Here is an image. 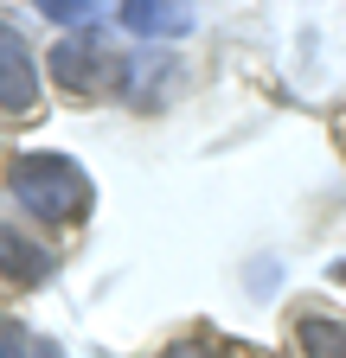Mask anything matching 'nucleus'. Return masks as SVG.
I'll list each match as a JSON object with an SVG mask.
<instances>
[{
    "label": "nucleus",
    "mask_w": 346,
    "mask_h": 358,
    "mask_svg": "<svg viewBox=\"0 0 346 358\" xmlns=\"http://www.w3.org/2000/svg\"><path fill=\"white\" fill-rule=\"evenodd\" d=\"M7 186H13V199L32 217H46V224H77L83 211H90V199H97L90 173H83L71 154H20L13 173H7Z\"/></svg>",
    "instance_id": "f257e3e1"
},
{
    "label": "nucleus",
    "mask_w": 346,
    "mask_h": 358,
    "mask_svg": "<svg viewBox=\"0 0 346 358\" xmlns=\"http://www.w3.org/2000/svg\"><path fill=\"white\" fill-rule=\"evenodd\" d=\"M116 71V52L103 45V32H71L64 45H52V83L71 96H90L103 90V77Z\"/></svg>",
    "instance_id": "f03ea898"
},
{
    "label": "nucleus",
    "mask_w": 346,
    "mask_h": 358,
    "mask_svg": "<svg viewBox=\"0 0 346 358\" xmlns=\"http://www.w3.org/2000/svg\"><path fill=\"white\" fill-rule=\"evenodd\" d=\"M39 109V64L20 26L0 20V115H32Z\"/></svg>",
    "instance_id": "7ed1b4c3"
},
{
    "label": "nucleus",
    "mask_w": 346,
    "mask_h": 358,
    "mask_svg": "<svg viewBox=\"0 0 346 358\" xmlns=\"http://www.w3.org/2000/svg\"><path fill=\"white\" fill-rule=\"evenodd\" d=\"M122 26L141 32V38H186L193 32V7H180V0H128Z\"/></svg>",
    "instance_id": "20e7f679"
},
{
    "label": "nucleus",
    "mask_w": 346,
    "mask_h": 358,
    "mask_svg": "<svg viewBox=\"0 0 346 358\" xmlns=\"http://www.w3.org/2000/svg\"><path fill=\"white\" fill-rule=\"evenodd\" d=\"M0 275L20 282V288H39L52 275V256L39 250L32 237H20V231H0Z\"/></svg>",
    "instance_id": "39448f33"
},
{
    "label": "nucleus",
    "mask_w": 346,
    "mask_h": 358,
    "mask_svg": "<svg viewBox=\"0 0 346 358\" xmlns=\"http://www.w3.org/2000/svg\"><path fill=\"white\" fill-rule=\"evenodd\" d=\"M301 352H308V358H346V320L301 313Z\"/></svg>",
    "instance_id": "423d86ee"
},
{
    "label": "nucleus",
    "mask_w": 346,
    "mask_h": 358,
    "mask_svg": "<svg viewBox=\"0 0 346 358\" xmlns=\"http://www.w3.org/2000/svg\"><path fill=\"white\" fill-rule=\"evenodd\" d=\"M39 13H46V20H64V26H83V20H90V0H46Z\"/></svg>",
    "instance_id": "0eeeda50"
},
{
    "label": "nucleus",
    "mask_w": 346,
    "mask_h": 358,
    "mask_svg": "<svg viewBox=\"0 0 346 358\" xmlns=\"http://www.w3.org/2000/svg\"><path fill=\"white\" fill-rule=\"evenodd\" d=\"M0 358H20V339L13 333H0Z\"/></svg>",
    "instance_id": "6e6552de"
},
{
    "label": "nucleus",
    "mask_w": 346,
    "mask_h": 358,
    "mask_svg": "<svg viewBox=\"0 0 346 358\" xmlns=\"http://www.w3.org/2000/svg\"><path fill=\"white\" fill-rule=\"evenodd\" d=\"M167 358H205V345H173Z\"/></svg>",
    "instance_id": "1a4fd4ad"
},
{
    "label": "nucleus",
    "mask_w": 346,
    "mask_h": 358,
    "mask_svg": "<svg viewBox=\"0 0 346 358\" xmlns=\"http://www.w3.org/2000/svg\"><path fill=\"white\" fill-rule=\"evenodd\" d=\"M32 358H64V352H58V345H46V339H39V345H32Z\"/></svg>",
    "instance_id": "9d476101"
},
{
    "label": "nucleus",
    "mask_w": 346,
    "mask_h": 358,
    "mask_svg": "<svg viewBox=\"0 0 346 358\" xmlns=\"http://www.w3.org/2000/svg\"><path fill=\"white\" fill-rule=\"evenodd\" d=\"M333 275H340V282H346V262H333Z\"/></svg>",
    "instance_id": "9b49d317"
}]
</instances>
